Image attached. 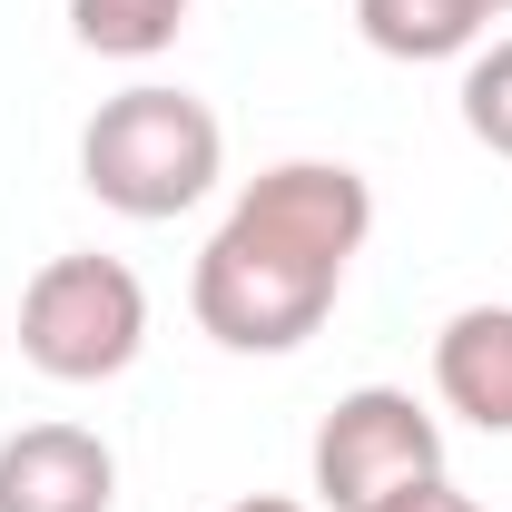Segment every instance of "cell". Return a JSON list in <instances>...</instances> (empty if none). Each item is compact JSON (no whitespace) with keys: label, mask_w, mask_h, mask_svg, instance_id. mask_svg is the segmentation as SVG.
I'll use <instances>...</instances> for the list:
<instances>
[{"label":"cell","mask_w":512,"mask_h":512,"mask_svg":"<svg viewBox=\"0 0 512 512\" xmlns=\"http://www.w3.org/2000/svg\"><path fill=\"white\" fill-rule=\"evenodd\" d=\"M227 168V128L197 89H168V79H138L119 99H99V119L79 128V188L99 197L109 217H188L197 197L217 188Z\"/></svg>","instance_id":"7a4b0ae2"},{"label":"cell","mask_w":512,"mask_h":512,"mask_svg":"<svg viewBox=\"0 0 512 512\" xmlns=\"http://www.w3.org/2000/svg\"><path fill=\"white\" fill-rule=\"evenodd\" d=\"M424 473H444V424L404 384L335 394V414L316 424V503L325 512H375L384 493H404Z\"/></svg>","instance_id":"277c9868"},{"label":"cell","mask_w":512,"mask_h":512,"mask_svg":"<svg viewBox=\"0 0 512 512\" xmlns=\"http://www.w3.org/2000/svg\"><path fill=\"white\" fill-rule=\"evenodd\" d=\"M434 394L463 424L512 434V306H463L434 335Z\"/></svg>","instance_id":"8992f818"},{"label":"cell","mask_w":512,"mask_h":512,"mask_svg":"<svg viewBox=\"0 0 512 512\" xmlns=\"http://www.w3.org/2000/svg\"><path fill=\"white\" fill-rule=\"evenodd\" d=\"M188 30V0H69V40L99 60H158Z\"/></svg>","instance_id":"ba28073f"},{"label":"cell","mask_w":512,"mask_h":512,"mask_svg":"<svg viewBox=\"0 0 512 512\" xmlns=\"http://www.w3.org/2000/svg\"><path fill=\"white\" fill-rule=\"evenodd\" d=\"M463 128H473L493 158H512V40L473 50V69H463Z\"/></svg>","instance_id":"9c48e42d"},{"label":"cell","mask_w":512,"mask_h":512,"mask_svg":"<svg viewBox=\"0 0 512 512\" xmlns=\"http://www.w3.org/2000/svg\"><path fill=\"white\" fill-rule=\"evenodd\" d=\"M138 345H148V286L119 256L69 247L20 286V355L50 384H109L138 365Z\"/></svg>","instance_id":"3957f363"},{"label":"cell","mask_w":512,"mask_h":512,"mask_svg":"<svg viewBox=\"0 0 512 512\" xmlns=\"http://www.w3.org/2000/svg\"><path fill=\"white\" fill-rule=\"evenodd\" d=\"M473 10H483V20H503V10H512V0H473Z\"/></svg>","instance_id":"7c38bea8"},{"label":"cell","mask_w":512,"mask_h":512,"mask_svg":"<svg viewBox=\"0 0 512 512\" xmlns=\"http://www.w3.org/2000/svg\"><path fill=\"white\" fill-rule=\"evenodd\" d=\"M365 237H375V188L345 158H286L247 178L217 237L197 247L188 306L227 355H296L335 316Z\"/></svg>","instance_id":"6da1fadb"},{"label":"cell","mask_w":512,"mask_h":512,"mask_svg":"<svg viewBox=\"0 0 512 512\" xmlns=\"http://www.w3.org/2000/svg\"><path fill=\"white\" fill-rule=\"evenodd\" d=\"M355 30H365V50L424 69V60H463L483 40V10L473 0H355Z\"/></svg>","instance_id":"52a82bcc"},{"label":"cell","mask_w":512,"mask_h":512,"mask_svg":"<svg viewBox=\"0 0 512 512\" xmlns=\"http://www.w3.org/2000/svg\"><path fill=\"white\" fill-rule=\"evenodd\" d=\"M227 512H306L296 493H247V503H227Z\"/></svg>","instance_id":"8fae6325"},{"label":"cell","mask_w":512,"mask_h":512,"mask_svg":"<svg viewBox=\"0 0 512 512\" xmlns=\"http://www.w3.org/2000/svg\"><path fill=\"white\" fill-rule=\"evenodd\" d=\"M119 453L89 424H20L0 444V512H109Z\"/></svg>","instance_id":"5b68a950"},{"label":"cell","mask_w":512,"mask_h":512,"mask_svg":"<svg viewBox=\"0 0 512 512\" xmlns=\"http://www.w3.org/2000/svg\"><path fill=\"white\" fill-rule=\"evenodd\" d=\"M375 512H473V493H453L444 473H424V483H404V493H384Z\"/></svg>","instance_id":"30bf717a"}]
</instances>
